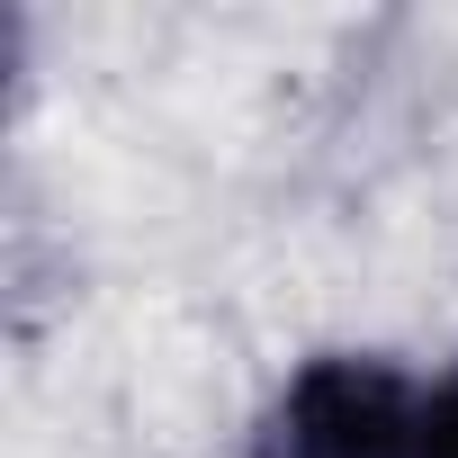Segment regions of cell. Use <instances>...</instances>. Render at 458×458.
<instances>
[{"mask_svg":"<svg viewBox=\"0 0 458 458\" xmlns=\"http://www.w3.org/2000/svg\"><path fill=\"white\" fill-rule=\"evenodd\" d=\"M252 458H422V377L377 351H315L270 395Z\"/></svg>","mask_w":458,"mask_h":458,"instance_id":"cell-1","label":"cell"},{"mask_svg":"<svg viewBox=\"0 0 458 458\" xmlns=\"http://www.w3.org/2000/svg\"><path fill=\"white\" fill-rule=\"evenodd\" d=\"M422 458H458V360L422 377Z\"/></svg>","mask_w":458,"mask_h":458,"instance_id":"cell-2","label":"cell"}]
</instances>
